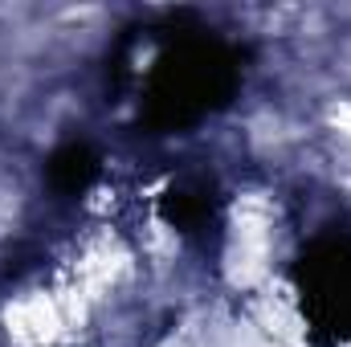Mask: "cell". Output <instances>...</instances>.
<instances>
[{"instance_id": "277c9868", "label": "cell", "mask_w": 351, "mask_h": 347, "mask_svg": "<svg viewBox=\"0 0 351 347\" xmlns=\"http://www.w3.org/2000/svg\"><path fill=\"white\" fill-rule=\"evenodd\" d=\"M164 217L172 221L176 229L192 233V229H204L208 217H213V188L200 180V184H176L172 192L164 196Z\"/></svg>"}, {"instance_id": "6da1fadb", "label": "cell", "mask_w": 351, "mask_h": 347, "mask_svg": "<svg viewBox=\"0 0 351 347\" xmlns=\"http://www.w3.org/2000/svg\"><path fill=\"white\" fill-rule=\"evenodd\" d=\"M237 86L241 49L213 29H184L156 53L143 78L139 119L156 135H172L229 106Z\"/></svg>"}, {"instance_id": "7a4b0ae2", "label": "cell", "mask_w": 351, "mask_h": 347, "mask_svg": "<svg viewBox=\"0 0 351 347\" xmlns=\"http://www.w3.org/2000/svg\"><path fill=\"white\" fill-rule=\"evenodd\" d=\"M294 278L306 319L331 339H351V237H315Z\"/></svg>"}, {"instance_id": "3957f363", "label": "cell", "mask_w": 351, "mask_h": 347, "mask_svg": "<svg viewBox=\"0 0 351 347\" xmlns=\"http://www.w3.org/2000/svg\"><path fill=\"white\" fill-rule=\"evenodd\" d=\"M94 176H98V156H94V147H90L86 139H70V143H62L49 156V184L62 196L86 192Z\"/></svg>"}]
</instances>
